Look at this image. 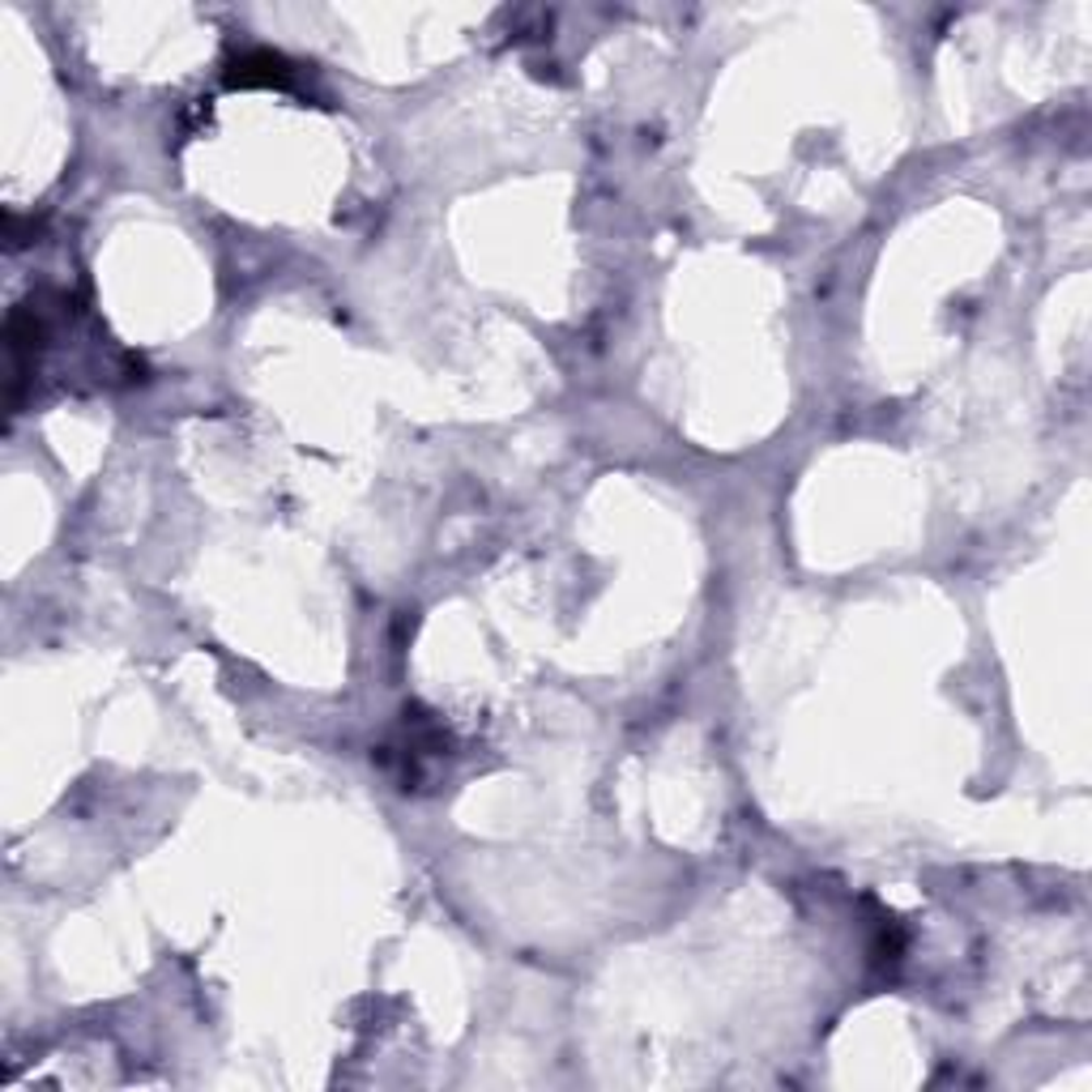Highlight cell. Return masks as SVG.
Masks as SVG:
<instances>
[{
  "mask_svg": "<svg viewBox=\"0 0 1092 1092\" xmlns=\"http://www.w3.org/2000/svg\"><path fill=\"white\" fill-rule=\"evenodd\" d=\"M235 69H240V73H231V82H240V86H256V82L274 86V82H287V77H291V64H287L282 56H274V51L244 56Z\"/></svg>",
  "mask_w": 1092,
  "mask_h": 1092,
  "instance_id": "obj_1",
  "label": "cell"
}]
</instances>
